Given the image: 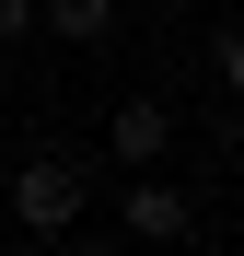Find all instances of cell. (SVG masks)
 I'll return each instance as SVG.
<instances>
[{
    "mask_svg": "<svg viewBox=\"0 0 244 256\" xmlns=\"http://www.w3.org/2000/svg\"><path fill=\"white\" fill-rule=\"evenodd\" d=\"M105 163H128V175H163V163H175V105L163 94H128L105 116Z\"/></svg>",
    "mask_w": 244,
    "mask_h": 256,
    "instance_id": "7a4b0ae2",
    "label": "cell"
},
{
    "mask_svg": "<svg viewBox=\"0 0 244 256\" xmlns=\"http://www.w3.org/2000/svg\"><path fill=\"white\" fill-rule=\"evenodd\" d=\"M116 222H128V244H186V233H198V198H186V186H163V175H140Z\"/></svg>",
    "mask_w": 244,
    "mask_h": 256,
    "instance_id": "3957f363",
    "label": "cell"
},
{
    "mask_svg": "<svg viewBox=\"0 0 244 256\" xmlns=\"http://www.w3.org/2000/svg\"><path fill=\"white\" fill-rule=\"evenodd\" d=\"M0 256H12V244H0Z\"/></svg>",
    "mask_w": 244,
    "mask_h": 256,
    "instance_id": "52a82bcc",
    "label": "cell"
},
{
    "mask_svg": "<svg viewBox=\"0 0 244 256\" xmlns=\"http://www.w3.org/2000/svg\"><path fill=\"white\" fill-rule=\"evenodd\" d=\"M116 24H128V0H35V35H58V47H105Z\"/></svg>",
    "mask_w": 244,
    "mask_h": 256,
    "instance_id": "277c9868",
    "label": "cell"
},
{
    "mask_svg": "<svg viewBox=\"0 0 244 256\" xmlns=\"http://www.w3.org/2000/svg\"><path fill=\"white\" fill-rule=\"evenodd\" d=\"M81 210H93V175H81V152H23L12 163V222L35 244H70Z\"/></svg>",
    "mask_w": 244,
    "mask_h": 256,
    "instance_id": "6da1fadb",
    "label": "cell"
},
{
    "mask_svg": "<svg viewBox=\"0 0 244 256\" xmlns=\"http://www.w3.org/2000/svg\"><path fill=\"white\" fill-rule=\"evenodd\" d=\"M198 58H210V82L233 94V82H244V35H233V24H210V47H198Z\"/></svg>",
    "mask_w": 244,
    "mask_h": 256,
    "instance_id": "5b68a950",
    "label": "cell"
},
{
    "mask_svg": "<svg viewBox=\"0 0 244 256\" xmlns=\"http://www.w3.org/2000/svg\"><path fill=\"white\" fill-rule=\"evenodd\" d=\"M35 35V0H0V47H23Z\"/></svg>",
    "mask_w": 244,
    "mask_h": 256,
    "instance_id": "8992f818",
    "label": "cell"
}]
</instances>
